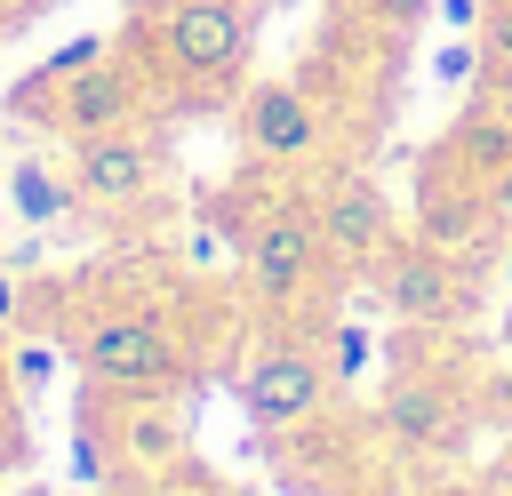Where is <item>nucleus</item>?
Segmentation results:
<instances>
[{
  "label": "nucleus",
  "mask_w": 512,
  "mask_h": 496,
  "mask_svg": "<svg viewBox=\"0 0 512 496\" xmlns=\"http://www.w3.org/2000/svg\"><path fill=\"white\" fill-rule=\"evenodd\" d=\"M56 344L80 360V376L96 392H176L192 384V352L176 344V328L160 312H88V320H64Z\"/></svg>",
  "instance_id": "f257e3e1"
},
{
  "label": "nucleus",
  "mask_w": 512,
  "mask_h": 496,
  "mask_svg": "<svg viewBox=\"0 0 512 496\" xmlns=\"http://www.w3.org/2000/svg\"><path fill=\"white\" fill-rule=\"evenodd\" d=\"M248 40H256L248 0H168L152 16V48L192 96H224L248 72Z\"/></svg>",
  "instance_id": "f03ea898"
},
{
  "label": "nucleus",
  "mask_w": 512,
  "mask_h": 496,
  "mask_svg": "<svg viewBox=\"0 0 512 496\" xmlns=\"http://www.w3.org/2000/svg\"><path fill=\"white\" fill-rule=\"evenodd\" d=\"M320 264H328V240H320L312 208H264L240 232V272H248L256 304H296Z\"/></svg>",
  "instance_id": "7ed1b4c3"
},
{
  "label": "nucleus",
  "mask_w": 512,
  "mask_h": 496,
  "mask_svg": "<svg viewBox=\"0 0 512 496\" xmlns=\"http://www.w3.org/2000/svg\"><path fill=\"white\" fill-rule=\"evenodd\" d=\"M376 296H384V312H400V320H416V328H456L464 312H472V288H464V272L440 256V240H392L376 264Z\"/></svg>",
  "instance_id": "20e7f679"
},
{
  "label": "nucleus",
  "mask_w": 512,
  "mask_h": 496,
  "mask_svg": "<svg viewBox=\"0 0 512 496\" xmlns=\"http://www.w3.org/2000/svg\"><path fill=\"white\" fill-rule=\"evenodd\" d=\"M328 392H336V376H328V360L304 352V344H264V352L240 368V408H248L256 432H288V424L320 416Z\"/></svg>",
  "instance_id": "39448f33"
},
{
  "label": "nucleus",
  "mask_w": 512,
  "mask_h": 496,
  "mask_svg": "<svg viewBox=\"0 0 512 496\" xmlns=\"http://www.w3.org/2000/svg\"><path fill=\"white\" fill-rule=\"evenodd\" d=\"M104 400V456H112V472H176L184 464V424H176V408H168V392H96ZM88 400V408H96Z\"/></svg>",
  "instance_id": "423d86ee"
},
{
  "label": "nucleus",
  "mask_w": 512,
  "mask_h": 496,
  "mask_svg": "<svg viewBox=\"0 0 512 496\" xmlns=\"http://www.w3.org/2000/svg\"><path fill=\"white\" fill-rule=\"evenodd\" d=\"M320 136H328V112L312 104V88L304 80H256L248 96H240V144L256 152V160H312L320 152Z\"/></svg>",
  "instance_id": "0eeeda50"
},
{
  "label": "nucleus",
  "mask_w": 512,
  "mask_h": 496,
  "mask_svg": "<svg viewBox=\"0 0 512 496\" xmlns=\"http://www.w3.org/2000/svg\"><path fill=\"white\" fill-rule=\"evenodd\" d=\"M72 184L88 208H144L160 184V152L136 128H104V136H72Z\"/></svg>",
  "instance_id": "6e6552de"
},
{
  "label": "nucleus",
  "mask_w": 512,
  "mask_h": 496,
  "mask_svg": "<svg viewBox=\"0 0 512 496\" xmlns=\"http://www.w3.org/2000/svg\"><path fill=\"white\" fill-rule=\"evenodd\" d=\"M312 224H320L328 256H344V264H376V256L392 248V208H384V192H376L368 176H336V184H320Z\"/></svg>",
  "instance_id": "1a4fd4ad"
},
{
  "label": "nucleus",
  "mask_w": 512,
  "mask_h": 496,
  "mask_svg": "<svg viewBox=\"0 0 512 496\" xmlns=\"http://www.w3.org/2000/svg\"><path fill=\"white\" fill-rule=\"evenodd\" d=\"M136 112H144V72H136V64H120V56L88 64L80 80H64V88H56V128H64V136L136 128Z\"/></svg>",
  "instance_id": "9d476101"
},
{
  "label": "nucleus",
  "mask_w": 512,
  "mask_h": 496,
  "mask_svg": "<svg viewBox=\"0 0 512 496\" xmlns=\"http://www.w3.org/2000/svg\"><path fill=\"white\" fill-rule=\"evenodd\" d=\"M376 424H384L400 448H416V456H448V448L464 440V416H456V400H448L432 376H400V384L384 392Z\"/></svg>",
  "instance_id": "9b49d317"
},
{
  "label": "nucleus",
  "mask_w": 512,
  "mask_h": 496,
  "mask_svg": "<svg viewBox=\"0 0 512 496\" xmlns=\"http://www.w3.org/2000/svg\"><path fill=\"white\" fill-rule=\"evenodd\" d=\"M480 224H488V184L440 144V152L424 160V240L456 248V240H472Z\"/></svg>",
  "instance_id": "f8f14e48"
},
{
  "label": "nucleus",
  "mask_w": 512,
  "mask_h": 496,
  "mask_svg": "<svg viewBox=\"0 0 512 496\" xmlns=\"http://www.w3.org/2000/svg\"><path fill=\"white\" fill-rule=\"evenodd\" d=\"M72 208H80V184L56 176L48 160H16V168H8V216H16V224L40 232V224H64Z\"/></svg>",
  "instance_id": "ddd939ff"
},
{
  "label": "nucleus",
  "mask_w": 512,
  "mask_h": 496,
  "mask_svg": "<svg viewBox=\"0 0 512 496\" xmlns=\"http://www.w3.org/2000/svg\"><path fill=\"white\" fill-rule=\"evenodd\" d=\"M448 152H456V160H464V168H472V176L488 184V176H496V168L512 160V120H504V112H480V104H472V112L456 120Z\"/></svg>",
  "instance_id": "4468645a"
},
{
  "label": "nucleus",
  "mask_w": 512,
  "mask_h": 496,
  "mask_svg": "<svg viewBox=\"0 0 512 496\" xmlns=\"http://www.w3.org/2000/svg\"><path fill=\"white\" fill-rule=\"evenodd\" d=\"M0 376H8L16 392H40V384L56 376V344H8V360H0Z\"/></svg>",
  "instance_id": "2eb2a0df"
},
{
  "label": "nucleus",
  "mask_w": 512,
  "mask_h": 496,
  "mask_svg": "<svg viewBox=\"0 0 512 496\" xmlns=\"http://www.w3.org/2000/svg\"><path fill=\"white\" fill-rule=\"evenodd\" d=\"M480 56H488L480 40H448V48L432 56V72H440V88H472V80H480Z\"/></svg>",
  "instance_id": "dca6fc26"
},
{
  "label": "nucleus",
  "mask_w": 512,
  "mask_h": 496,
  "mask_svg": "<svg viewBox=\"0 0 512 496\" xmlns=\"http://www.w3.org/2000/svg\"><path fill=\"white\" fill-rule=\"evenodd\" d=\"M320 360H328V376H336V384H344V376H360V368H368V336H360V328H336V336H328V352H320Z\"/></svg>",
  "instance_id": "f3484780"
},
{
  "label": "nucleus",
  "mask_w": 512,
  "mask_h": 496,
  "mask_svg": "<svg viewBox=\"0 0 512 496\" xmlns=\"http://www.w3.org/2000/svg\"><path fill=\"white\" fill-rule=\"evenodd\" d=\"M480 48L496 64H512V0H480Z\"/></svg>",
  "instance_id": "a211bd4d"
},
{
  "label": "nucleus",
  "mask_w": 512,
  "mask_h": 496,
  "mask_svg": "<svg viewBox=\"0 0 512 496\" xmlns=\"http://www.w3.org/2000/svg\"><path fill=\"white\" fill-rule=\"evenodd\" d=\"M488 216H496V224H512V160L488 176Z\"/></svg>",
  "instance_id": "6ab92c4d"
},
{
  "label": "nucleus",
  "mask_w": 512,
  "mask_h": 496,
  "mask_svg": "<svg viewBox=\"0 0 512 496\" xmlns=\"http://www.w3.org/2000/svg\"><path fill=\"white\" fill-rule=\"evenodd\" d=\"M440 16H448V32H472L480 24V0H440Z\"/></svg>",
  "instance_id": "aec40b11"
},
{
  "label": "nucleus",
  "mask_w": 512,
  "mask_h": 496,
  "mask_svg": "<svg viewBox=\"0 0 512 496\" xmlns=\"http://www.w3.org/2000/svg\"><path fill=\"white\" fill-rule=\"evenodd\" d=\"M376 8H384V16H392V24H416V16H424V8H432V0H376Z\"/></svg>",
  "instance_id": "412c9836"
},
{
  "label": "nucleus",
  "mask_w": 512,
  "mask_h": 496,
  "mask_svg": "<svg viewBox=\"0 0 512 496\" xmlns=\"http://www.w3.org/2000/svg\"><path fill=\"white\" fill-rule=\"evenodd\" d=\"M0 320H16V280L0 272Z\"/></svg>",
  "instance_id": "4be33fe9"
},
{
  "label": "nucleus",
  "mask_w": 512,
  "mask_h": 496,
  "mask_svg": "<svg viewBox=\"0 0 512 496\" xmlns=\"http://www.w3.org/2000/svg\"><path fill=\"white\" fill-rule=\"evenodd\" d=\"M504 280H512V240H504Z\"/></svg>",
  "instance_id": "5701e85b"
}]
</instances>
